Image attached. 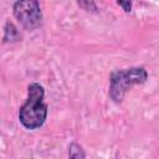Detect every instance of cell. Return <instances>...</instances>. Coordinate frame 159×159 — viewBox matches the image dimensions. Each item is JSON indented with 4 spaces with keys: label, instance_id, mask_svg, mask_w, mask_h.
Segmentation results:
<instances>
[{
    "label": "cell",
    "instance_id": "6da1fadb",
    "mask_svg": "<svg viewBox=\"0 0 159 159\" xmlns=\"http://www.w3.org/2000/svg\"><path fill=\"white\" fill-rule=\"evenodd\" d=\"M27 89V99L19 111V119L26 129L34 130L45 123L47 106L43 102L45 91L41 84L34 82Z\"/></svg>",
    "mask_w": 159,
    "mask_h": 159
},
{
    "label": "cell",
    "instance_id": "7a4b0ae2",
    "mask_svg": "<svg viewBox=\"0 0 159 159\" xmlns=\"http://www.w3.org/2000/svg\"><path fill=\"white\" fill-rule=\"evenodd\" d=\"M147 77L148 73L143 67H134L113 72L111 77V97L116 102H120L129 87L137 83L145 82Z\"/></svg>",
    "mask_w": 159,
    "mask_h": 159
},
{
    "label": "cell",
    "instance_id": "3957f363",
    "mask_svg": "<svg viewBox=\"0 0 159 159\" xmlns=\"http://www.w3.org/2000/svg\"><path fill=\"white\" fill-rule=\"evenodd\" d=\"M14 15L27 30L41 25L42 14L37 1H17L14 4Z\"/></svg>",
    "mask_w": 159,
    "mask_h": 159
},
{
    "label": "cell",
    "instance_id": "277c9868",
    "mask_svg": "<svg viewBox=\"0 0 159 159\" xmlns=\"http://www.w3.org/2000/svg\"><path fill=\"white\" fill-rule=\"evenodd\" d=\"M70 159H84V153L82 148L76 143H72L70 145Z\"/></svg>",
    "mask_w": 159,
    "mask_h": 159
},
{
    "label": "cell",
    "instance_id": "5b68a950",
    "mask_svg": "<svg viewBox=\"0 0 159 159\" xmlns=\"http://www.w3.org/2000/svg\"><path fill=\"white\" fill-rule=\"evenodd\" d=\"M78 5L80 6H82V7H86L87 10L89 9V7H93V10H96V4L94 2H88V1H81V2H78Z\"/></svg>",
    "mask_w": 159,
    "mask_h": 159
},
{
    "label": "cell",
    "instance_id": "8992f818",
    "mask_svg": "<svg viewBox=\"0 0 159 159\" xmlns=\"http://www.w3.org/2000/svg\"><path fill=\"white\" fill-rule=\"evenodd\" d=\"M118 5H119V6H122L125 11H129V10H130V7H132V4H130V2H122V1H118Z\"/></svg>",
    "mask_w": 159,
    "mask_h": 159
}]
</instances>
